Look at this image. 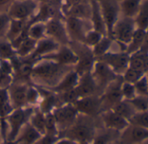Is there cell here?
I'll return each mask as SVG.
<instances>
[{"mask_svg":"<svg viewBox=\"0 0 148 144\" xmlns=\"http://www.w3.org/2000/svg\"><path fill=\"white\" fill-rule=\"evenodd\" d=\"M11 20L12 19L7 12H0V39H5L6 38Z\"/></svg>","mask_w":148,"mask_h":144,"instance_id":"f6af8a7d","label":"cell"},{"mask_svg":"<svg viewBox=\"0 0 148 144\" xmlns=\"http://www.w3.org/2000/svg\"><path fill=\"white\" fill-rule=\"evenodd\" d=\"M28 26V21L25 20H18V19H12L10 27L6 35V39L10 42H12L15 39H17Z\"/></svg>","mask_w":148,"mask_h":144,"instance_id":"4dcf8cb0","label":"cell"},{"mask_svg":"<svg viewBox=\"0 0 148 144\" xmlns=\"http://www.w3.org/2000/svg\"><path fill=\"white\" fill-rule=\"evenodd\" d=\"M40 1H42V0H40Z\"/></svg>","mask_w":148,"mask_h":144,"instance_id":"680465c9","label":"cell"},{"mask_svg":"<svg viewBox=\"0 0 148 144\" xmlns=\"http://www.w3.org/2000/svg\"><path fill=\"white\" fill-rule=\"evenodd\" d=\"M140 51L148 52V28L146 30H145L144 40H143V44H142V46L140 48Z\"/></svg>","mask_w":148,"mask_h":144,"instance_id":"f907efd6","label":"cell"},{"mask_svg":"<svg viewBox=\"0 0 148 144\" xmlns=\"http://www.w3.org/2000/svg\"><path fill=\"white\" fill-rule=\"evenodd\" d=\"M37 41L32 39L30 37H27L16 49L17 55L21 59H26L28 58L34 51L36 47Z\"/></svg>","mask_w":148,"mask_h":144,"instance_id":"d590c367","label":"cell"},{"mask_svg":"<svg viewBox=\"0 0 148 144\" xmlns=\"http://www.w3.org/2000/svg\"><path fill=\"white\" fill-rule=\"evenodd\" d=\"M51 113L56 120L59 134L75 121L79 115L75 106L71 103L61 104L53 109Z\"/></svg>","mask_w":148,"mask_h":144,"instance_id":"ba28073f","label":"cell"},{"mask_svg":"<svg viewBox=\"0 0 148 144\" xmlns=\"http://www.w3.org/2000/svg\"><path fill=\"white\" fill-rule=\"evenodd\" d=\"M45 134L59 136V131L52 113L45 114Z\"/></svg>","mask_w":148,"mask_h":144,"instance_id":"ee69618b","label":"cell"},{"mask_svg":"<svg viewBox=\"0 0 148 144\" xmlns=\"http://www.w3.org/2000/svg\"><path fill=\"white\" fill-rule=\"evenodd\" d=\"M34 109L35 107H32L17 108L6 117L5 121L8 125V134L6 140L14 141L16 139L22 127L29 122Z\"/></svg>","mask_w":148,"mask_h":144,"instance_id":"3957f363","label":"cell"},{"mask_svg":"<svg viewBox=\"0 0 148 144\" xmlns=\"http://www.w3.org/2000/svg\"><path fill=\"white\" fill-rule=\"evenodd\" d=\"M136 29L137 27L133 19L120 16L115 23L110 37L125 49Z\"/></svg>","mask_w":148,"mask_h":144,"instance_id":"8992f818","label":"cell"},{"mask_svg":"<svg viewBox=\"0 0 148 144\" xmlns=\"http://www.w3.org/2000/svg\"><path fill=\"white\" fill-rule=\"evenodd\" d=\"M106 131L95 133V135L91 142V144H112L116 140L115 134L119 133L112 129L106 128Z\"/></svg>","mask_w":148,"mask_h":144,"instance_id":"8d00e7d4","label":"cell"},{"mask_svg":"<svg viewBox=\"0 0 148 144\" xmlns=\"http://www.w3.org/2000/svg\"><path fill=\"white\" fill-rule=\"evenodd\" d=\"M0 144H18L17 141L14 140V141H10V140H6V141H3Z\"/></svg>","mask_w":148,"mask_h":144,"instance_id":"f5cc1de1","label":"cell"},{"mask_svg":"<svg viewBox=\"0 0 148 144\" xmlns=\"http://www.w3.org/2000/svg\"><path fill=\"white\" fill-rule=\"evenodd\" d=\"M45 26L46 37L53 39L60 45L70 44V39L64 24V18L55 17L50 19L45 22Z\"/></svg>","mask_w":148,"mask_h":144,"instance_id":"8fae6325","label":"cell"},{"mask_svg":"<svg viewBox=\"0 0 148 144\" xmlns=\"http://www.w3.org/2000/svg\"><path fill=\"white\" fill-rule=\"evenodd\" d=\"M121 95H122V99L125 101H130L133 99L137 95L134 88V85L132 83L123 81L121 85Z\"/></svg>","mask_w":148,"mask_h":144,"instance_id":"7dc6e473","label":"cell"},{"mask_svg":"<svg viewBox=\"0 0 148 144\" xmlns=\"http://www.w3.org/2000/svg\"><path fill=\"white\" fill-rule=\"evenodd\" d=\"M79 77H80L79 74L77 72L74 71V69H72L61 79V81L55 87H53L50 90H51L52 92L56 94H60V93L72 90L76 88L79 82Z\"/></svg>","mask_w":148,"mask_h":144,"instance_id":"7402d4cb","label":"cell"},{"mask_svg":"<svg viewBox=\"0 0 148 144\" xmlns=\"http://www.w3.org/2000/svg\"><path fill=\"white\" fill-rule=\"evenodd\" d=\"M18 56L16 49L12 43L7 39H0V59L11 60L12 58Z\"/></svg>","mask_w":148,"mask_h":144,"instance_id":"74e56055","label":"cell"},{"mask_svg":"<svg viewBox=\"0 0 148 144\" xmlns=\"http://www.w3.org/2000/svg\"><path fill=\"white\" fill-rule=\"evenodd\" d=\"M143 0H121L119 2L120 15L134 19Z\"/></svg>","mask_w":148,"mask_h":144,"instance_id":"4316f807","label":"cell"},{"mask_svg":"<svg viewBox=\"0 0 148 144\" xmlns=\"http://www.w3.org/2000/svg\"><path fill=\"white\" fill-rule=\"evenodd\" d=\"M92 6V13L90 17V21L92 23V29L98 31L103 35H107V30L105 24V20L100 10L99 3L98 0H90Z\"/></svg>","mask_w":148,"mask_h":144,"instance_id":"603a6c76","label":"cell"},{"mask_svg":"<svg viewBox=\"0 0 148 144\" xmlns=\"http://www.w3.org/2000/svg\"><path fill=\"white\" fill-rule=\"evenodd\" d=\"M129 66L140 71L143 74L148 73V52L138 51L130 54Z\"/></svg>","mask_w":148,"mask_h":144,"instance_id":"484cf974","label":"cell"},{"mask_svg":"<svg viewBox=\"0 0 148 144\" xmlns=\"http://www.w3.org/2000/svg\"><path fill=\"white\" fill-rule=\"evenodd\" d=\"M59 136L57 135H51L48 134H42L34 144H55L56 141L58 140Z\"/></svg>","mask_w":148,"mask_h":144,"instance_id":"c3c4849f","label":"cell"},{"mask_svg":"<svg viewBox=\"0 0 148 144\" xmlns=\"http://www.w3.org/2000/svg\"><path fill=\"white\" fill-rule=\"evenodd\" d=\"M129 123L132 125L148 128V110L143 112H136L130 119Z\"/></svg>","mask_w":148,"mask_h":144,"instance_id":"ab89813d","label":"cell"},{"mask_svg":"<svg viewBox=\"0 0 148 144\" xmlns=\"http://www.w3.org/2000/svg\"><path fill=\"white\" fill-rule=\"evenodd\" d=\"M42 59H51V60H53L60 65H71V66L75 65V64L77 63V60H78L76 53L74 52V51L71 49V47L69 45H60L57 51H55L54 52H52Z\"/></svg>","mask_w":148,"mask_h":144,"instance_id":"e0dca14e","label":"cell"},{"mask_svg":"<svg viewBox=\"0 0 148 144\" xmlns=\"http://www.w3.org/2000/svg\"><path fill=\"white\" fill-rule=\"evenodd\" d=\"M40 99H41V95L38 88L34 85H30L27 90V96H26L27 106L37 107L38 106Z\"/></svg>","mask_w":148,"mask_h":144,"instance_id":"f35d334b","label":"cell"},{"mask_svg":"<svg viewBox=\"0 0 148 144\" xmlns=\"http://www.w3.org/2000/svg\"><path fill=\"white\" fill-rule=\"evenodd\" d=\"M100 10L107 30V36H110L115 23L119 19L120 10L117 0H98Z\"/></svg>","mask_w":148,"mask_h":144,"instance_id":"7c38bea8","label":"cell"},{"mask_svg":"<svg viewBox=\"0 0 148 144\" xmlns=\"http://www.w3.org/2000/svg\"><path fill=\"white\" fill-rule=\"evenodd\" d=\"M129 102L132 104L136 112H143L148 110V96L136 95L133 99L130 100Z\"/></svg>","mask_w":148,"mask_h":144,"instance_id":"60d3db41","label":"cell"},{"mask_svg":"<svg viewBox=\"0 0 148 144\" xmlns=\"http://www.w3.org/2000/svg\"><path fill=\"white\" fill-rule=\"evenodd\" d=\"M60 46V45L58 43H57L56 41H54L53 39L45 37L38 41H37L36 44V47L33 51V52L26 59L35 62L52 52H54L55 51H57L58 49V47Z\"/></svg>","mask_w":148,"mask_h":144,"instance_id":"d6986e66","label":"cell"},{"mask_svg":"<svg viewBox=\"0 0 148 144\" xmlns=\"http://www.w3.org/2000/svg\"><path fill=\"white\" fill-rule=\"evenodd\" d=\"M40 0H14L7 13L12 19L30 21L38 12Z\"/></svg>","mask_w":148,"mask_h":144,"instance_id":"5b68a950","label":"cell"},{"mask_svg":"<svg viewBox=\"0 0 148 144\" xmlns=\"http://www.w3.org/2000/svg\"><path fill=\"white\" fill-rule=\"evenodd\" d=\"M111 109H112L114 112H116L117 114L126 119L128 121L132 117V115L136 113L135 109L129 102V101H125V100L120 101L116 105H114Z\"/></svg>","mask_w":148,"mask_h":144,"instance_id":"e575fe53","label":"cell"},{"mask_svg":"<svg viewBox=\"0 0 148 144\" xmlns=\"http://www.w3.org/2000/svg\"><path fill=\"white\" fill-rule=\"evenodd\" d=\"M55 144H79V143L66 137H59Z\"/></svg>","mask_w":148,"mask_h":144,"instance_id":"816d5d0a","label":"cell"},{"mask_svg":"<svg viewBox=\"0 0 148 144\" xmlns=\"http://www.w3.org/2000/svg\"><path fill=\"white\" fill-rule=\"evenodd\" d=\"M146 75H147V78H148V73H147V74H146Z\"/></svg>","mask_w":148,"mask_h":144,"instance_id":"6f0895ef","label":"cell"},{"mask_svg":"<svg viewBox=\"0 0 148 144\" xmlns=\"http://www.w3.org/2000/svg\"><path fill=\"white\" fill-rule=\"evenodd\" d=\"M69 45L76 53L78 60L74 65V71L80 75L92 72L96 62V58L93 55L92 48L86 46L83 43L71 42Z\"/></svg>","mask_w":148,"mask_h":144,"instance_id":"277c9868","label":"cell"},{"mask_svg":"<svg viewBox=\"0 0 148 144\" xmlns=\"http://www.w3.org/2000/svg\"><path fill=\"white\" fill-rule=\"evenodd\" d=\"M64 24L71 42L83 43L86 34L92 29L90 19L64 17Z\"/></svg>","mask_w":148,"mask_h":144,"instance_id":"52a82bcc","label":"cell"},{"mask_svg":"<svg viewBox=\"0 0 148 144\" xmlns=\"http://www.w3.org/2000/svg\"><path fill=\"white\" fill-rule=\"evenodd\" d=\"M113 44H114V40L112 39V38H111L110 36H107V35L103 36V38L99 40V42L98 44H96L92 48V51L93 55L95 56L96 59L98 58L105 55L106 53L111 52Z\"/></svg>","mask_w":148,"mask_h":144,"instance_id":"f1b7e54d","label":"cell"},{"mask_svg":"<svg viewBox=\"0 0 148 144\" xmlns=\"http://www.w3.org/2000/svg\"><path fill=\"white\" fill-rule=\"evenodd\" d=\"M29 86V84L12 82L11 86L7 88L11 103L14 109L28 107L26 96Z\"/></svg>","mask_w":148,"mask_h":144,"instance_id":"ac0fdd59","label":"cell"},{"mask_svg":"<svg viewBox=\"0 0 148 144\" xmlns=\"http://www.w3.org/2000/svg\"><path fill=\"white\" fill-rule=\"evenodd\" d=\"M14 110L7 88H0V121H4Z\"/></svg>","mask_w":148,"mask_h":144,"instance_id":"83f0119b","label":"cell"},{"mask_svg":"<svg viewBox=\"0 0 148 144\" xmlns=\"http://www.w3.org/2000/svg\"></svg>","mask_w":148,"mask_h":144,"instance_id":"94428289","label":"cell"},{"mask_svg":"<svg viewBox=\"0 0 148 144\" xmlns=\"http://www.w3.org/2000/svg\"><path fill=\"white\" fill-rule=\"evenodd\" d=\"M92 13V6L90 0L83 1L72 6L64 12V17H75L83 19H90Z\"/></svg>","mask_w":148,"mask_h":144,"instance_id":"cb8c5ba5","label":"cell"},{"mask_svg":"<svg viewBox=\"0 0 148 144\" xmlns=\"http://www.w3.org/2000/svg\"><path fill=\"white\" fill-rule=\"evenodd\" d=\"M99 114L105 127L107 129H112L121 133L130 124L126 119L114 112L112 109L104 110Z\"/></svg>","mask_w":148,"mask_h":144,"instance_id":"2e32d148","label":"cell"},{"mask_svg":"<svg viewBox=\"0 0 148 144\" xmlns=\"http://www.w3.org/2000/svg\"><path fill=\"white\" fill-rule=\"evenodd\" d=\"M119 137L121 144H140L148 141V128L129 124Z\"/></svg>","mask_w":148,"mask_h":144,"instance_id":"9a60e30c","label":"cell"},{"mask_svg":"<svg viewBox=\"0 0 148 144\" xmlns=\"http://www.w3.org/2000/svg\"><path fill=\"white\" fill-rule=\"evenodd\" d=\"M3 141V139H2V135H1V127H0V143Z\"/></svg>","mask_w":148,"mask_h":144,"instance_id":"db71d44e","label":"cell"},{"mask_svg":"<svg viewBox=\"0 0 148 144\" xmlns=\"http://www.w3.org/2000/svg\"><path fill=\"white\" fill-rule=\"evenodd\" d=\"M129 59L125 51H111L97 59L105 62L118 76H122L129 66Z\"/></svg>","mask_w":148,"mask_h":144,"instance_id":"30bf717a","label":"cell"},{"mask_svg":"<svg viewBox=\"0 0 148 144\" xmlns=\"http://www.w3.org/2000/svg\"><path fill=\"white\" fill-rule=\"evenodd\" d=\"M81 144H91V143H81Z\"/></svg>","mask_w":148,"mask_h":144,"instance_id":"11a10c76","label":"cell"},{"mask_svg":"<svg viewBox=\"0 0 148 144\" xmlns=\"http://www.w3.org/2000/svg\"><path fill=\"white\" fill-rule=\"evenodd\" d=\"M117 1H118V2H120V1H121V0H117Z\"/></svg>","mask_w":148,"mask_h":144,"instance_id":"9f6ffc18","label":"cell"},{"mask_svg":"<svg viewBox=\"0 0 148 144\" xmlns=\"http://www.w3.org/2000/svg\"><path fill=\"white\" fill-rule=\"evenodd\" d=\"M122 82V77L119 76L110 84H108L102 91L101 94L99 95L101 99V112L111 109L114 105L123 100L121 95Z\"/></svg>","mask_w":148,"mask_h":144,"instance_id":"9c48e42d","label":"cell"},{"mask_svg":"<svg viewBox=\"0 0 148 144\" xmlns=\"http://www.w3.org/2000/svg\"><path fill=\"white\" fill-rule=\"evenodd\" d=\"M41 134L27 122L20 130L15 141L18 144H34Z\"/></svg>","mask_w":148,"mask_h":144,"instance_id":"d4e9b609","label":"cell"},{"mask_svg":"<svg viewBox=\"0 0 148 144\" xmlns=\"http://www.w3.org/2000/svg\"><path fill=\"white\" fill-rule=\"evenodd\" d=\"M79 114L93 117L101 113V99L99 94L78 99L73 103Z\"/></svg>","mask_w":148,"mask_h":144,"instance_id":"5bb4252c","label":"cell"},{"mask_svg":"<svg viewBox=\"0 0 148 144\" xmlns=\"http://www.w3.org/2000/svg\"><path fill=\"white\" fill-rule=\"evenodd\" d=\"M61 1H62V0H61Z\"/></svg>","mask_w":148,"mask_h":144,"instance_id":"91938a15","label":"cell"},{"mask_svg":"<svg viewBox=\"0 0 148 144\" xmlns=\"http://www.w3.org/2000/svg\"><path fill=\"white\" fill-rule=\"evenodd\" d=\"M74 89H75L79 98L98 94L99 92L98 86L92 75L91 72L80 75L79 82Z\"/></svg>","mask_w":148,"mask_h":144,"instance_id":"44dd1931","label":"cell"},{"mask_svg":"<svg viewBox=\"0 0 148 144\" xmlns=\"http://www.w3.org/2000/svg\"><path fill=\"white\" fill-rule=\"evenodd\" d=\"M96 130L92 117L79 114L78 117L67 129L60 133L59 137H66L78 143H91Z\"/></svg>","mask_w":148,"mask_h":144,"instance_id":"7a4b0ae2","label":"cell"},{"mask_svg":"<svg viewBox=\"0 0 148 144\" xmlns=\"http://www.w3.org/2000/svg\"><path fill=\"white\" fill-rule=\"evenodd\" d=\"M14 0H0V12H7Z\"/></svg>","mask_w":148,"mask_h":144,"instance_id":"681fc988","label":"cell"},{"mask_svg":"<svg viewBox=\"0 0 148 144\" xmlns=\"http://www.w3.org/2000/svg\"><path fill=\"white\" fill-rule=\"evenodd\" d=\"M133 85L137 95L148 96V78L146 74L143 75Z\"/></svg>","mask_w":148,"mask_h":144,"instance_id":"bcb514c9","label":"cell"},{"mask_svg":"<svg viewBox=\"0 0 148 144\" xmlns=\"http://www.w3.org/2000/svg\"><path fill=\"white\" fill-rule=\"evenodd\" d=\"M36 87L38 88L41 95V99H40L38 107L45 114L51 113L53 109H55L58 106L61 105L58 100V94L56 93L42 87H38V86Z\"/></svg>","mask_w":148,"mask_h":144,"instance_id":"ffe728a7","label":"cell"},{"mask_svg":"<svg viewBox=\"0 0 148 144\" xmlns=\"http://www.w3.org/2000/svg\"><path fill=\"white\" fill-rule=\"evenodd\" d=\"M91 73L98 86L99 90L102 91L108 84L119 77L105 62L99 59H96Z\"/></svg>","mask_w":148,"mask_h":144,"instance_id":"4fadbf2b","label":"cell"},{"mask_svg":"<svg viewBox=\"0 0 148 144\" xmlns=\"http://www.w3.org/2000/svg\"><path fill=\"white\" fill-rule=\"evenodd\" d=\"M72 69L74 66L63 65L51 59H41L34 63L31 74L32 84L51 89Z\"/></svg>","mask_w":148,"mask_h":144,"instance_id":"6da1fadb","label":"cell"},{"mask_svg":"<svg viewBox=\"0 0 148 144\" xmlns=\"http://www.w3.org/2000/svg\"><path fill=\"white\" fill-rule=\"evenodd\" d=\"M145 74H143L140 71H138L134 68L128 66V68L125 71V73L122 74L121 77H122L123 81L134 84L138 80H139Z\"/></svg>","mask_w":148,"mask_h":144,"instance_id":"b9f144b4","label":"cell"},{"mask_svg":"<svg viewBox=\"0 0 148 144\" xmlns=\"http://www.w3.org/2000/svg\"><path fill=\"white\" fill-rule=\"evenodd\" d=\"M144 36H145V31L137 28L129 42V44L126 45L125 52L130 55L135 52H138L140 50L143 40H144Z\"/></svg>","mask_w":148,"mask_h":144,"instance_id":"d6a6232c","label":"cell"},{"mask_svg":"<svg viewBox=\"0 0 148 144\" xmlns=\"http://www.w3.org/2000/svg\"><path fill=\"white\" fill-rule=\"evenodd\" d=\"M29 123L42 135L45 134V114L37 107L32 113Z\"/></svg>","mask_w":148,"mask_h":144,"instance_id":"1f68e13d","label":"cell"},{"mask_svg":"<svg viewBox=\"0 0 148 144\" xmlns=\"http://www.w3.org/2000/svg\"><path fill=\"white\" fill-rule=\"evenodd\" d=\"M103 36H105V35L99 32L98 31L92 29L86 34L83 44L90 48H92L96 44H98L99 42V40L103 38Z\"/></svg>","mask_w":148,"mask_h":144,"instance_id":"7bdbcfd3","label":"cell"},{"mask_svg":"<svg viewBox=\"0 0 148 144\" xmlns=\"http://www.w3.org/2000/svg\"><path fill=\"white\" fill-rule=\"evenodd\" d=\"M133 19L137 28L144 31L148 28V0H143Z\"/></svg>","mask_w":148,"mask_h":144,"instance_id":"f546056e","label":"cell"},{"mask_svg":"<svg viewBox=\"0 0 148 144\" xmlns=\"http://www.w3.org/2000/svg\"><path fill=\"white\" fill-rule=\"evenodd\" d=\"M28 35L32 39L38 41L46 37L45 22H34L28 23Z\"/></svg>","mask_w":148,"mask_h":144,"instance_id":"836d02e7","label":"cell"}]
</instances>
